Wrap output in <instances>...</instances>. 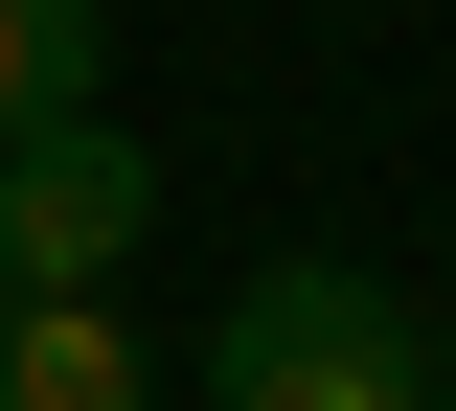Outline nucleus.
<instances>
[{"label":"nucleus","mask_w":456,"mask_h":411,"mask_svg":"<svg viewBox=\"0 0 456 411\" xmlns=\"http://www.w3.org/2000/svg\"><path fill=\"white\" fill-rule=\"evenodd\" d=\"M206 389L228 411H434V343H411L342 251H274V275L206 320Z\"/></svg>","instance_id":"f257e3e1"},{"label":"nucleus","mask_w":456,"mask_h":411,"mask_svg":"<svg viewBox=\"0 0 456 411\" xmlns=\"http://www.w3.org/2000/svg\"><path fill=\"white\" fill-rule=\"evenodd\" d=\"M137 229H160V160H137L114 115H23L0 137V275L23 297H114Z\"/></svg>","instance_id":"f03ea898"},{"label":"nucleus","mask_w":456,"mask_h":411,"mask_svg":"<svg viewBox=\"0 0 456 411\" xmlns=\"http://www.w3.org/2000/svg\"><path fill=\"white\" fill-rule=\"evenodd\" d=\"M0 411H160V343H137L114 297H23V343H0Z\"/></svg>","instance_id":"7ed1b4c3"},{"label":"nucleus","mask_w":456,"mask_h":411,"mask_svg":"<svg viewBox=\"0 0 456 411\" xmlns=\"http://www.w3.org/2000/svg\"><path fill=\"white\" fill-rule=\"evenodd\" d=\"M23 115H92V0H0V137Z\"/></svg>","instance_id":"20e7f679"},{"label":"nucleus","mask_w":456,"mask_h":411,"mask_svg":"<svg viewBox=\"0 0 456 411\" xmlns=\"http://www.w3.org/2000/svg\"><path fill=\"white\" fill-rule=\"evenodd\" d=\"M0 343H23V275H0Z\"/></svg>","instance_id":"39448f33"},{"label":"nucleus","mask_w":456,"mask_h":411,"mask_svg":"<svg viewBox=\"0 0 456 411\" xmlns=\"http://www.w3.org/2000/svg\"><path fill=\"white\" fill-rule=\"evenodd\" d=\"M434 411H456V366H434Z\"/></svg>","instance_id":"423d86ee"}]
</instances>
